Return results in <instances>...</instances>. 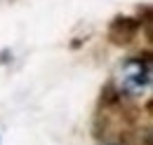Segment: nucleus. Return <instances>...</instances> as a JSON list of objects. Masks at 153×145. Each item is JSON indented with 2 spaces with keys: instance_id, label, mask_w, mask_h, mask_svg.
<instances>
[{
  "instance_id": "f03ea898",
  "label": "nucleus",
  "mask_w": 153,
  "mask_h": 145,
  "mask_svg": "<svg viewBox=\"0 0 153 145\" xmlns=\"http://www.w3.org/2000/svg\"><path fill=\"white\" fill-rule=\"evenodd\" d=\"M106 145H118V143H106Z\"/></svg>"
},
{
  "instance_id": "f257e3e1",
  "label": "nucleus",
  "mask_w": 153,
  "mask_h": 145,
  "mask_svg": "<svg viewBox=\"0 0 153 145\" xmlns=\"http://www.w3.org/2000/svg\"><path fill=\"white\" fill-rule=\"evenodd\" d=\"M137 31H139V21H137V19L118 17L113 23H111V40H113L115 45H123V42H127Z\"/></svg>"
}]
</instances>
